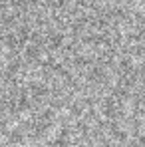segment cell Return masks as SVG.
<instances>
[{"instance_id": "obj_1", "label": "cell", "mask_w": 145, "mask_h": 147, "mask_svg": "<svg viewBox=\"0 0 145 147\" xmlns=\"http://www.w3.org/2000/svg\"><path fill=\"white\" fill-rule=\"evenodd\" d=\"M121 2H133V0H121Z\"/></svg>"}]
</instances>
